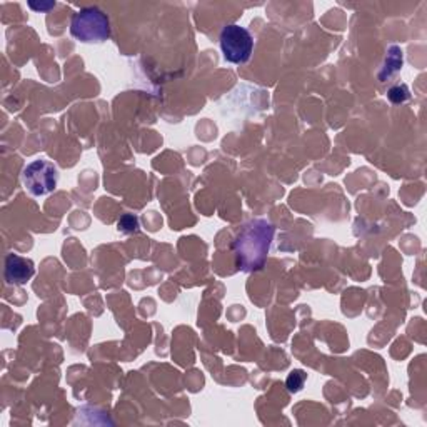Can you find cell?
Returning a JSON list of instances; mask_svg holds the SVG:
<instances>
[{
	"instance_id": "4",
	"label": "cell",
	"mask_w": 427,
	"mask_h": 427,
	"mask_svg": "<svg viewBox=\"0 0 427 427\" xmlns=\"http://www.w3.org/2000/svg\"><path fill=\"white\" fill-rule=\"evenodd\" d=\"M24 185L32 196H47L56 190L59 182V171L47 160H34L24 169Z\"/></svg>"
},
{
	"instance_id": "2",
	"label": "cell",
	"mask_w": 427,
	"mask_h": 427,
	"mask_svg": "<svg viewBox=\"0 0 427 427\" xmlns=\"http://www.w3.org/2000/svg\"><path fill=\"white\" fill-rule=\"evenodd\" d=\"M70 34L78 42L102 44L110 37V22L99 7H84L70 20Z\"/></svg>"
},
{
	"instance_id": "7",
	"label": "cell",
	"mask_w": 427,
	"mask_h": 427,
	"mask_svg": "<svg viewBox=\"0 0 427 427\" xmlns=\"http://www.w3.org/2000/svg\"><path fill=\"white\" fill-rule=\"evenodd\" d=\"M119 231L124 232V234H131V232L139 231V219L132 214H126L122 219H120L117 224Z\"/></svg>"
},
{
	"instance_id": "3",
	"label": "cell",
	"mask_w": 427,
	"mask_h": 427,
	"mask_svg": "<svg viewBox=\"0 0 427 427\" xmlns=\"http://www.w3.org/2000/svg\"><path fill=\"white\" fill-rule=\"evenodd\" d=\"M219 44H221L224 59L237 65L246 64L254 51V39H252L251 32L237 24H231V26L222 28Z\"/></svg>"
},
{
	"instance_id": "10",
	"label": "cell",
	"mask_w": 427,
	"mask_h": 427,
	"mask_svg": "<svg viewBox=\"0 0 427 427\" xmlns=\"http://www.w3.org/2000/svg\"><path fill=\"white\" fill-rule=\"evenodd\" d=\"M28 7H31V9H34V10H47V9H52V7H56V2L39 3V6H37V3H34V2H28Z\"/></svg>"
},
{
	"instance_id": "6",
	"label": "cell",
	"mask_w": 427,
	"mask_h": 427,
	"mask_svg": "<svg viewBox=\"0 0 427 427\" xmlns=\"http://www.w3.org/2000/svg\"><path fill=\"white\" fill-rule=\"evenodd\" d=\"M402 67V51L399 47H396V45H392L391 49H389L387 52V59H385L384 69L383 72H380V78H385V76H392L394 72H397Z\"/></svg>"
},
{
	"instance_id": "9",
	"label": "cell",
	"mask_w": 427,
	"mask_h": 427,
	"mask_svg": "<svg viewBox=\"0 0 427 427\" xmlns=\"http://www.w3.org/2000/svg\"><path fill=\"white\" fill-rule=\"evenodd\" d=\"M305 383V374L302 371H292L291 376L287 377V389L291 392L301 391L302 385Z\"/></svg>"
},
{
	"instance_id": "5",
	"label": "cell",
	"mask_w": 427,
	"mask_h": 427,
	"mask_svg": "<svg viewBox=\"0 0 427 427\" xmlns=\"http://www.w3.org/2000/svg\"><path fill=\"white\" fill-rule=\"evenodd\" d=\"M35 264L27 257L9 254L6 259V281L10 285H24L34 277Z\"/></svg>"
},
{
	"instance_id": "1",
	"label": "cell",
	"mask_w": 427,
	"mask_h": 427,
	"mask_svg": "<svg viewBox=\"0 0 427 427\" xmlns=\"http://www.w3.org/2000/svg\"><path fill=\"white\" fill-rule=\"evenodd\" d=\"M276 229L265 219H256L244 226L234 242L235 257L240 271H259L267 260Z\"/></svg>"
},
{
	"instance_id": "8",
	"label": "cell",
	"mask_w": 427,
	"mask_h": 427,
	"mask_svg": "<svg viewBox=\"0 0 427 427\" xmlns=\"http://www.w3.org/2000/svg\"><path fill=\"white\" fill-rule=\"evenodd\" d=\"M387 95H389V101H391L392 103H402L410 97L409 89L405 85L392 87V89L387 92Z\"/></svg>"
}]
</instances>
